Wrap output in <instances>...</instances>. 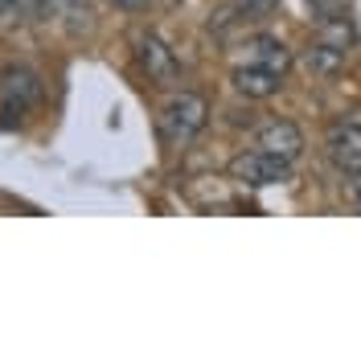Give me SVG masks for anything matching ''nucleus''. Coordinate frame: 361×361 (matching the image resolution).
I'll use <instances>...</instances> for the list:
<instances>
[{"instance_id":"f257e3e1","label":"nucleus","mask_w":361,"mask_h":361,"mask_svg":"<svg viewBox=\"0 0 361 361\" xmlns=\"http://www.w3.org/2000/svg\"><path fill=\"white\" fill-rule=\"evenodd\" d=\"M205 123H209V103H205L202 94H193V90H180V94H173L160 107V140L169 148L193 144L205 132Z\"/></svg>"},{"instance_id":"f03ea898","label":"nucleus","mask_w":361,"mask_h":361,"mask_svg":"<svg viewBox=\"0 0 361 361\" xmlns=\"http://www.w3.org/2000/svg\"><path fill=\"white\" fill-rule=\"evenodd\" d=\"M42 99V78L33 74L29 66H4L0 74V111H4V128H13V123H21L29 107Z\"/></svg>"},{"instance_id":"7ed1b4c3","label":"nucleus","mask_w":361,"mask_h":361,"mask_svg":"<svg viewBox=\"0 0 361 361\" xmlns=\"http://www.w3.org/2000/svg\"><path fill=\"white\" fill-rule=\"evenodd\" d=\"M288 177H292V160L259 152V148L238 152V157L230 160V180H238L247 189H267V185H279V180H288Z\"/></svg>"},{"instance_id":"20e7f679","label":"nucleus","mask_w":361,"mask_h":361,"mask_svg":"<svg viewBox=\"0 0 361 361\" xmlns=\"http://www.w3.org/2000/svg\"><path fill=\"white\" fill-rule=\"evenodd\" d=\"M135 62L148 74V82H157V87H173L177 74H180L177 54L160 42L157 33H140V37H135Z\"/></svg>"},{"instance_id":"39448f33","label":"nucleus","mask_w":361,"mask_h":361,"mask_svg":"<svg viewBox=\"0 0 361 361\" xmlns=\"http://www.w3.org/2000/svg\"><path fill=\"white\" fill-rule=\"evenodd\" d=\"M255 148L259 152H271V157L295 160L304 152V132L295 128L292 119H267L255 128Z\"/></svg>"},{"instance_id":"423d86ee","label":"nucleus","mask_w":361,"mask_h":361,"mask_svg":"<svg viewBox=\"0 0 361 361\" xmlns=\"http://www.w3.org/2000/svg\"><path fill=\"white\" fill-rule=\"evenodd\" d=\"M324 148H329V157L337 169H349V164H357L361 160V111H349L345 119H337L329 135H324Z\"/></svg>"},{"instance_id":"0eeeda50","label":"nucleus","mask_w":361,"mask_h":361,"mask_svg":"<svg viewBox=\"0 0 361 361\" xmlns=\"http://www.w3.org/2000/svg\"><path fill=\"white\" fill-rule=\"evenodd\" d=\"M230 82H234V90H238V94H247V99H271L275 90L283 87V74H275V70H267V66H255V62H247V66H234V70H230Z\"/></svg>"},{"instance_id":"6e6552de","label":"nucleus","mask_w":361,"mask_h":361,"mask_svg":"<svg viewBox=\"0 0 361 361\" xmlns=\"http://www.w3.org/2000/svg\"><path fill=\"white\" fill-rule=\"evenodd\" d=\"M247 62L267 66V70H275V74H288V70H292V49L279 42V37L259 33V37H250L247 42Z\"/></svg>"},{"instance_id":"1a4fd4ad","label":"nucleus","mask_w":361,"mask_h":361,"mask_svg":"<svg viewBox=\"0 0 361 361\" xmlns=\"http://www.w3.org/2000/svg\"><path fill=\"white\" fill-rule=\"evenodd\" d=\"M316 42H324V45H333V49H341V54H349L353 42H357V29H353V21H349L341 8H333V13H320Z\"/></svg>"},{"instance_id":"9d476101","label":"nucleus","mask_w":361,"mask_h":361,"mask_svg":"<svg viewBox=\"0 0 361 361\" xmlns=\"http://www.w3.org/2000/svg\"><path fill=\"white\" fill-rule=\"evenodd\" d=\"M345 58H349V54H341V49H333V45H324V42H312L304 49V66L312 70L316 78L341 74V70H345Z\"/></svg>"},{"instance_id":"9b49d317","label":"nucleus","mask_w":361,"mask_h":361,"mask_svg":"<svg viewBox=\"0 0 361 361\" xmlns=\"http://www.w3.org/2000/svg\"><path fill=\"white\" fill-rule=\"evenodd\" d=\"M58 17H62V29L78 37V33L94 29V4L90 0H58Z\"/></svg>"},{"instance_id":"f8f14e48","label":"nucleus","mask_w":361,"mask_h":361,"mask_svg":"<svg viewBox=\"0 0 361 361\" xmlns=\"http://www.w3.org/2000/svg\"><path fill=\"white\" fill-rule=\"evenodd\" d=\"M230 4H234V13H243L247 21H259V17H267L271 13L275 0H230Z\"/></svg>"},{"instance_id":"ddd939ff","label":"nucleus","mask_w":361,"mask_h":361,"mask_svg":"<svg viewBox=\"0 0 361 361\" xmlns=\"http://www.w3.org/2000/svg\"><path fill=\"white\" fill-rule=\"evenodd\" d=\"M0 21H21V0H0Z\"/></svg>"},{"instance_id":"4468645a","label":"nucleus","mask_w":361,"mask_h":361,"mask_svg":"<svg viewBox=\"0 0 361 361\" xmlns=\"http://www.w3.org/2000/svg\"><path fill=\"white\" fill-rule=\"evenodd\" d=\"M341 173L349 177V189H353V193H361V160H357V164H349V169H341Z\"/></svg>"},{"instance_id":"2eb2a0df","label":"nucleus","mask_w":361,"mask_h":361,"mask_svg":"<svg viewBox=\"0 0 361 361\" xmlns=\"http://www.w3.org/2000/svg\"><path fill=\"white\" fill-rule=\"evenodd\" d=\"M115 8H123V13H140V8H148V0H111Z\"/></svg>"},{"instance_id":"dca6fc26","label":"nucleus","mask_w":361,"mask_h":361,"mask_svg":"<svg viewBox=\"0 0 361 361\" xmlns=\"http://www.w3.org/2000/svg\"><path fill=\"white\" fill-rule=\"evenodd\" d=\"M304 4H312L316 13H333V8H341L345 0H304Z\"/></svg>"},{"instance_id":"f3484780","label":"nucleus","mask_w":361,"mask_h":361,"mask_svg":"<svg viewBox=\"0 0 361 361\" xmlns=\"http://www.w3.org/2000/svg\"><path fill=\"white\" fill-rule=\"evenodd\" d=\"M357 209H361V193H357Z\"/></svg>"}]
</instances>
